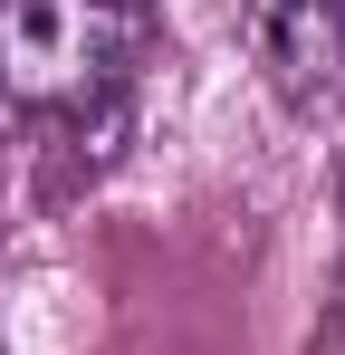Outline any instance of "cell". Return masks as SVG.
I'll list each match as a JSON object with an SVG mask.
<instances>
[{"label":"cell","instance_id":"obj_1","mask_svg":"<svg viewBox=\"0 0 345 355\" xmlns=\"http://www.w3.org/2000/svg\"><path fill=\"white\" fill-rule=\"evenodd\" d=\"M154 49L144 0H0V135L106 116Z\"/></svg>","mask_w":345,"mask_h":355},{"label":"cell","instance_id":"obj_2","mask_svg":"<svg viewBox=\"0 0 345 355\" xmlns=\"http://www.w3.org/2000/svg\"><path fill=\"white\" fill-rule=\"evenodd\" d=\"M259 67L288 106H326L345 87V0H259Z\"/></svg>","mask_w":345,"mask_h":355},{"label":"cell","instance_id":"obj_3","mask_svg":"<svg viewBox=\"0 0 345 355\" xmlns=\"http://www.w3.org/2000/svg\"><path fill=\"white\" fill-rule=\"evenodd\" d=\"M336 288H345V279H336Z\"/></svg>","mask_w":345,"mask_h":355}]
</instances>
